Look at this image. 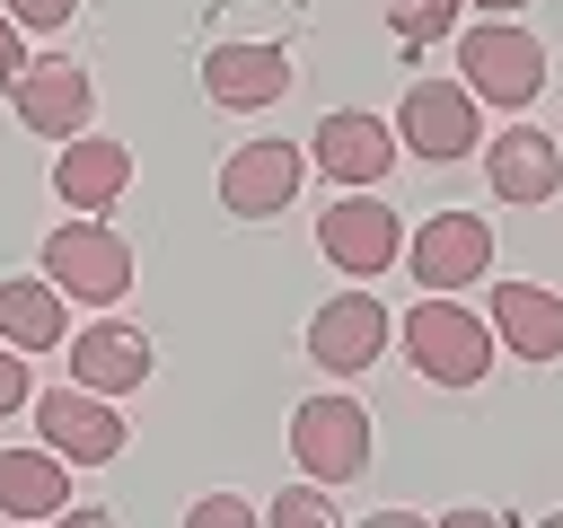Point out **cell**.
<instances>
[{
    "mask_svg": "<svg viewBox=\"0 0 563 528\" xmlns=\"http://www.w3.org/2000/svg\"><path fill=\"white\" fill-rule=\"evenodd\" d=\"M378 352H387V308H378L369 290H343V299H325V308L308 317V361H317V370L352 378V370H369Z\"/></svg>",
    "mask_w": 563,
    "mask_h": 528,
    "instance_id": "8fae6325",
    "label": "cell"
},
{
    "mask_svg": "<svg viewBox=\"0 0 563 528\" xmlns=\"http://www.w3.org/2000/svg\"><path fill=\"white\" fill-rule=\"evenodd\" d=\"M405 361L431 378V387H475L493 370V326L457 299H413L405 317Z\"/></svg>",
    "mask_w": 563,
    "mask_h": 528,
    "instance_id": "6da1fadb",
    "label": "cell"
},
{
    "mask_svg": "<svg viewBox=\"0 0 563 528\" xmlns=\"http://www.w3.org/2000/svg\"><path fill=\"white\" fill-rule=\"evenodd\" d=\"M88 114H97V88H88V70H79V62L44 53V62H26V70H18V123H26V132L70 141V132H88Z\"/></svg>",
    "mask_w": 563,
    "mask_h": 528,
    "instance_id": "30bf717a",
    "label": "cell"
},
{
    "mask_svg": "<svg viewBox=\"0 0 563 528\" xmlns=\"http://www.w3.org/2000/svg\"><path fill=\"white\" fill-rule=\"evenodd\" d=\"M255 519H273V528H334L325 493H282V502H273V510H255Z\"/></svg>",
    "mask_w": 563,
    "mask_h": 528,
    "instance_id": "44dd1931",
    "label": "cell"
},
{
    "mask_svg": "<svg viewBox=\"0 0 563 528\" xmlns=\"http://www.w3.org/2000/svg\"><path fill=\"white\" fill-rule=\"evenodd\" d=\"M317 246H325V255H334L352 282H369V273H387V264L405 255V220H396L378 194H343V202H325Z\"/></svg>",
    "mask_w": 563,
    "mask_h": 528,
    "instance_id": "ba28073f",
    "label": "cell"
},
{
    "mask_svg": "<svg viewBox=\"0 0 563 528\" xmlns=\"http://www.w3.org/2000/svg\"><path fill=\"white\" fill-rule=\"evenodd\" d=\"M475 132H484V106H475L466 79H422V88H405V106H396V141H405L422 167L466 158Z\"/></svg>",
    "mask_w": 563,
    "mask_h": 528,
    "instance_id": "277c9868",
    "label": "cell"
},
{
    "mask_svg": "<svg viewBox=\"0 0 563 528\" xmlns=\"http://www.w3.org/2000/svg\"><path fill=\"white\" fill-rule=\"evenodd\" d=\"M308 158L334 185H378L396 167V123H378V114H325L317 141H308Z\"/></svg>",
    "mask_w": 563,
    "mask_h": 528,
    "instance_id": "4fadbf2b",
    "label": "cell"
},
{
    "mask_svg": "<svg viewBox=\"0 0 563 528\" xmlns=\"http://www.w3.org/2000/svg\"><path fill=\"white\" fill-rule=\"evenodd\" d=\"M44 282L62 290V299H123L132 290V246H123V229H106V220H70V229H53L44 238Z\"/></svg>",
    "mask_w": 563,
    "mask_h": 528,
    "instance_id": "3957f363",
    "label": "cell"
},
{
    "mask_svg": "<svg viewBox=\"0 0 563 528\" xmlns=\"http://www.w3.org/2000/svg\"><path fill=\"white\" fill-rule=\"evenodd\" d=\"M484 167H493V194H501V202H554V194H563V150H554L545 132H528V123L501 132Z\"/></svg>",
    "mask_w": 563,
    "mask_h": 528,
    "instance_id": "e0dca14e",
    "label": "cell"
},
{
    "mask_svg": "<svg viewBox=\"0 0 563 528\" xmlns=\"http://www.w3.org/2000/svg\"><path fill=\"white\" fill-rule=\"evenodd\" d=\"M405 264H413L422 290H466V282L493 273V220H475V211H431L422 238H405Z\"/></svg>",
    "mask_w": 563,
    "mask_h": 528,
    "instance_id": "8992f818",
    "label": "cell"
},
{
    "mask_svg": "<svg viewBox=\"0 0 563 528\" xmlns=\"http://www.w3.org/2000/svg\"><path fill=\"white\" fill-rule=\"evenodd\" d=\"M70 475L53 449H0V519H62Z\"/></svg>",
    "mask_w": 563,
    "mask_h": 528,
    "instance_id": "ac0fdd59",
    "label": "cell"
},
{
    "mask_svg": "<svg viewBox=\"0 0 563 528\" xmlns=\"http://www.w3.org/2000/svg\"><path fill=\"white\" fill-rule=\"evenodd\" d=\"M290 458L317 475V484H352L369 475V414L352 396H308L290 414Z\"/></svg>",
    "mask_w": 563,
    "mask_h": 528,
    "instance_id": "5b68a950",
    "label": "cell"
},
{
    "mask_svg": "<svg viewBox=\"0 0 563 528\" xmlns=\"http://www.w3.org/2000/svg\"><path fill=\"white\" fill-rule=\"evenodd\" d=\"M70 9H79V0H9L18 26H70Z\"/></svg>",
    "mask_w": 563,
    "mask_h": 528,
    "instance_id": "cb8c5ba5",
    "label": "cell"
},
{
    "mask_svg": "<svg viewBox=\"0 0 563 528\" xmlns=\"http://www.w3.org/2000/svg\"><path fill=\"white\" fill-rule=\"evenodd\" d=\"M123 185H132V150H123V141H106V132H70V141H62L53 194H62L70 211H106V202H123Z\"/></svg>",
    "mask_w": 563,
    "mask_h": 528,
    "instance_id": "5bb4252c",
    "label": "cell"
},
{
    "mask_svg": "<svg viewBox=\"0 0 563 528\" xmlns=\"http://www.w3.org/2000/svg\"><path fill=\"white\" fill-rule=\"evenodd\" d=\"M299 176H308V150H290V141H246V150H229V167H220V202H229L238 220H273V211H290Z\"/></svg>",
    "mask_w": 563,
    "mask_h": 528,
    "instance_id": "9c48e42d",
    "label": "cell"
},
{
    "mask_svg": "<svg viewBox=\"0 0 563 528\" xmlns=\"http://www.w3.org/2000/svg\"><path fill=\"white\" fill-rule=\"evenodd\" d=\"M26 70V44H18V18H0V79Z\"/></svg>",
    "mask_w": 563,
    "mask_h": 528,
    "instance_id": "d4e9b609",
    "label": "cell"
},
{
    "mask_svg": "<svg viewBox=\"0 0 563 528\" xmlns=\"http://www.w3.org/2000/svg\"><path fill=\"white\" fill-rule=\"evenodd\" d=\"M150 370H158V343H150L141 326H88V334L70 343V378H79V387H97V396L141 387Z\"/></svg>",
    "mask_w": 563,
    "mask_h": 528,
    "instance_id": "2e32d148",
    "label": "cell"
},
{
    "mask_svg": "<svg viewBox=\"0 0 563 528\" xmlns=\"http://www.w3.org/2000/svg\"><path fill=\"white\" fill-rule=\"evenodd\" d=\"M290 53L282 44H211L202 53V88H211V106H273V97H290Z\"/></svg>",
    "mask_w": 563,
    "mask_h": 528,
    "instance_id": "7c38bea8",
    "label": "cell"
},
{
    "mask_svg": "<svg viewBox=\"0 0 563 528\" xmlns=\"http://www.w3.org/2000/svg\"><path fill=\"white\" fill-rule=\"evenodd\" d=\"M493 334L519 361H563V290H545V282H493Z\"/></svg>",
    "mask_w": 563,
    "mask_h": 528,
    "instance_id": "9a60e30c",
    "label": "cell"
},
{
    "mask_svg": "<svg viewBox=\"0 0 563 528\" xmlns=\"http://www.w3.org/2000/svg\"><path fill=\"white\" fill-rule=\"evenodd\" d=\"M26 405V361H18V343H0V422Z\"/></svg>",
    "mask_w": 563,
    "mask_h": 528,
    "instance_id": "603a6c76",
    "label": "cell"
},
{
    "mask_svg": "<svg viewBox=\"0 0 563 528\" xmlns=\"http://www.w3.org/2000/svg\"><path fill=\"white\" fill-rule=\"evenodd\" d=\"M185 519H194V528H246V519H255V510H246V502H238V493H202V502H194V510H185Z\"/></svg>",
    "mask_w": 563,
    "mask_h": 528,
    "instance_id": "7402d4cb",
    "label": "cell"
},
{
    "mask_svg": "<svg viewBox=\"0 0 563 528\" xmlns=\"http://www.w3.org/2000/svg\"><path fill=\"white\" fill-rule=\"evenodd\" d=\"M457 79L475 88V106L493 97V106H528L537 88H545V44L528 35V26H466L457 35Z\"/></svg>",
    "mask_w": 563,
    "mask_h": 528,
    "instance_id": "7a4b0ae2",
    "label": "cell"
},
{
    "mask_svg": "<svg viewBox=\"0 0 563 528\" xmlns=\"http://www.w3.org/2000/svg\"><path fill=\"white\" fill-rule=\"evenodd\" d=\"M35 440L62 458V466H106L114 449H123V414L97 396V387H53L44 405H35Z\"/></svg>",
    "mask_w": 563,
    "mask_h": 528,
    "instance_id": "52a82bcc",
    "label": "cell"
},
{
    "mask_svg": "<svg viewBox=\"0 0 563 528\" xmlns=\"http://www.w3.org/2000/svg\"><path fill=\"white\" fill-rule=\"evenodd\" d=\"M70 334V308H62V290L35 273V282H0V343H18V352H53Z\"/></svg>",
    "mask_w": 563,
    "mask_h": 528,
    "instance_id": "d6986e66",
    "label": "cell"
},
{
    "mask_svg": "<svg viewBox=\"0 0 563 528\" xmlns=\"http://www.w3.org/2000/svg\"><path fill=\"white\" fill-rule=\"evenodd\" d=\"M484 9H528V0H484Z\"/></svg>",
    "mask_w": 563,
    "mask_h": 528,
    "instance_id": "484cf974",
    "label": "cell"
},
{
    "mask_svg": "<svg viewBox=\"0 0 563 528\" xmlns=\"http://www.w3.org/2000/svg\"><path fill=\"white\" fill-rule=\"evenodd\" d=\"M378 18H387L405 44H431V35L457 26V0H378Z\"/></svg>",
    "mask_w": 563,
    "mask_h": 528,
    "instance_id": "ffe728a7",
    "label": "cell"
}]
</instances>
